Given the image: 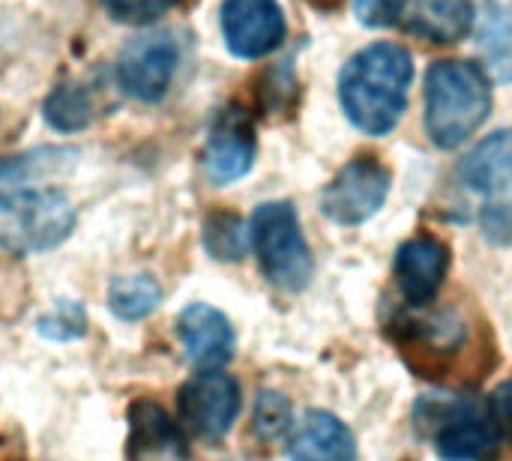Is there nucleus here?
<instances>
[{"instance_id": "423d86ee", "label": "nucleus", "mask_w": 512, "mask_h": 461, "mask_svg": "<svg viewBox=\"0 0 512 461\" xmlns=\"http://www.w3.org/2000/svg\"><path fill=\"white\" fill-rule=\"evenodd\" d=\"M393 336L414 369L429 372L426 378H447L468 348V324L459 312H432L429 306H411L393 321Z\"/></svg>"}, {"instance_id": "cd10ccee", "label": "nucleus", "mask_w": 512, "mask_h": 461, "mask_svg": "<svg viewBox=\"0 0 512 461\" xmlns=\"http://www.w3.org/2000/svg\"><path fill=\"white\" fill-rule=\"evenodd\" d=\"M489 411H492V420L498 426V432H504V438L512 444V378L504 381L492 399H489Z\"/></svg>"}, {"instance_id": "412c9836", "label": "nucleus", "mask_w": 512, "mask_h": 461, "mask_svg": "<svg viewBox=\"0 0 512 461\" xmlns=\"http://www.w3.org/2000/svg\"><path fill=\"white\" fill-rule=\"evenodd\" d=\"M42 117L57 132H78L93 120V96L81 84H60L48 93L42 105Z\"/></svg>"}, {"instance_id": "f03ea898", "label": "nucleus", "mask_w": 512, "mask_h": 461, "mask_svg": "<svg viewBox=\"0 0 512 461\" xmlns=\"http://www.w3.org/2000/svg\"><path fill=\"white\" fill-rule=\"evenodd\" d=\"M492 111V87L483 66L468 60H438L426 75L429 138L453 150L465 144Z\"/></svg>"}, {"instance_id": "dca6fc26", "label": "nucleus", "mask_w": 512, "mask_h": 461, "mask_svg": "<svg viewBox=\"0 0 512 461\" xmlns=\"http://www.w3.org/2000/svg\"><path fill=\"white\" fill-rule=\"evenodd\" d=\"M399 21L405 24L408 33L426 42L450 45L471 30L474 6L471 0H405Z\"/></svg>"}, {"instance_id": "b1692460", "label": "nucleus", "mask_w": 512, "mask_h": 461, "mask_svg": "<svg viewBox=\"0 0 512 461\" xmlns=\"http://www.w3.org/2000/svg\"><path fill=\"white\" fill-rule=\"evenodd\" d=\"M291 405L282 393L264 390L255 399V411H252V429L261 441H276L291 429Z\"/></svg>"}, {"instance_id": "f8f14e48", "label": "nucleus", "mask_w": 512, "mask_h": 461, "mask_svg": "<svg viewBox=\"0 0 512 461\" xmlns=\"http://www.w3.org/2000/svg\"><path fill=\"white\" fill-rule=\"evenodd\" d=\"M447 270H450V249L429 234L405 240L393 264L399 294L408 300V306H429L438 297Z\"/></svg>"}, {"instance_id": "1a4fd4ad", "label": "nucleus", "mask_w": 512, "mask_h": 461, "mask_svg": "<svg viewBox=\"0 0 512 461\" xmlns=\"http://www.w3.org/2000/svg\"><path fill=\"white\" fill-rule=\"evenodd\" d=\"M180 48L168 33H141L117 57V84L135 102H159L177 72Z\"/></svg>"}, {"instance_id": "20e7f679", "label": "nucleus", "mask_w": 512, "mask_h": 461, "mask_svg": "<svg viewBox=\"0 0 512 461\" xmlns=\"http://www.w3.org/2000/svg\"><path fill=\"white\" fill-rule=\"evenodd\" d=\"M417 426L432 438L447 461H489L498 453V426L492 411L471 396H441L417 402Z\"/></svg>"}, {"instance_id": "a878e982", "label": "nucleus", "mask_w": 512, "mask_h": 461, "mask_svg": "<svg viewBox=\"0 0 512 461\" xmlns=\"http://www.w3.org/2000/svg\"><path fill=\"white\" fill-rule=\"evenodd\" d=\"M483 237L495 246H512V195L504 201L483 204L480 210Z\"/></svg>"}, {"instance_id": "393cba45", "label": "nucleus", "mask_w": 512, "mask_h": 461, "mask_svg": "<svg viewBox=\"0 0 512 461\" xmlns=\"http://www.w3.org/2000/svg\"><path fill=\"white\" fill-rule=\"evenodd\" d=\"M105 6V12L114 21L123 24H150L156 18H162L168 9H174L180 0H99Z\"/></svg>"}, {"instance_id": "f3484780", "label": "nucleus", "mask_w": 512, "mask_h": 461, "mask_svg": "<svg viewBox=\"0 0 512 461\" xmlns=\"http://www.w3.org/2000/svg\"><path fill=\"white\" fill-rule=\"evenodd\" d=\"M288 453L291 461H357V441L339 417L309 411L294 429Z\"/></svg>"}, {"instance_id": "6ab92c4d", "label": "nucleus", "mask_w": 512, "mask_h": 461, "mask_svg": "<svg viewBox=\"0 0 512 461\" xmlns=\"http://www.w3.org/2000/svg\"><path fill=\"white\" fill-rule=\"evenodd\" d=\"M477 45L486 69L498 81H512V9L489 0L477 15Z\"/></svg>"}, {"instance_id": "0eeeda50", "label": "nucleus", "mask_w": 512, "mask_h": 461, "mask_svg": "<svg viewBox=\"0 0 512 461\" xmlns=\"http://www.w3.org/2000/svg\"><path fill=\"white\" fill-rule=\"evenodd\" d=\"M177 411L180 423L195 438L219 441L231 432L240 414V384L219 369L201 372L180 387Z\"/></svg>"}, {"instance_id": "a211bd4d", "label": "nucleus", "mask_w": 512, "mask_h": 461, "mask_svg": "<svg viewBox=\"0 0 512 461\" xmlns=\"http://www.w3.org/2000/svg\"><path fill=\"white\" fill-rule=\"evenodd\" d=\"M78 165L75 147H39L21 156L0 159V195L42 186L54 177L69 174Z\"/></svg>"}, {"instance_id": "9b49d317", "label": "nucleus", "mask_w": 512, "mask_h": 461, "mask_svg": "<svg viewBox=\"0 0 512 461\" xmlns=\"http://www.w3.org/2000/svg\"><path fill=\"white\" fill-rule=\"evenodd\" d=\"M252 162H255V129H252L249 114L234 105L222 111L210 129L204 168L216 186H228L240 180L243 174H249Z\"/></svg>"}, {"instance_id": "ddd939ff", "label": "nucleus", "mask_w": 512, "mask_h": 461, "mask_svg": "<svg viewBox=\"0 0 512 461\" xmlns=\"http://www.w3.org/2000/svg\"><path fill=\"white\" fill-rule=\"evenodd\" d=\"M126 456L129 461H189L183 429L153 399H135L126 414Z\"/></svg>"}, {"instance_id": "7ed1b4c3", "label": "nucleus", "mask_w": 512, "mask_h": 461, "mask_svg": "<svg viewBox=\"0 0 512 461\" xmlns=\"http://www.w3.org/2000/svg\"><path fill=\"white\" fill-rule=\"evenodd\" d=\"M75 228V207L57 186H33L0 195V249L39 255L57 249Z\"/></svg>"}, {"instance_id": "2eb2a0df", "label": "nucleus", "mask_w": 512, "mask_h": 461, "mask_svg": "<svg viewBox=\"0 0 512 461\" xmlns=\"http://www.w3.org/2000/svg\"><path fill=\"white\" fill-rule=\"evenodd\" d=\"M456 180L483 195V204L504 201L512 195V132H495L480 141L456 168Z\"/></svg>"}, {"instance_id": "4be33fe9", "label": "nucleus", "mask_w": 512, "mask_h": 461, "mask_svg": "<svg viewBox=\"0 0 512 461\" xmlns=\"http://www.w3.org/2000/svg\"><path fill=\"white\" fill-rule=\"evenodd\" d=\"M204 246L219 261H240L252 246L249 228L234 213H213L204 225Z\"/></svg>"}, {"instance_id": "f257e3e1", "label": "nucleus", "mask_w": 512, "mask_h": 461, "mask_svg": "<svg viewBox=\"0 0 512 461\" xmlns=\"http://www.w3.org/2000/svg\"><path fill=\"white\" fill-rule=\"evenodd\" d=\"M414 78L411 54L396 42L360 48L339 75V102L348 120L366 135H387L408 108Z\"/></svg>"}, {"instance_id": "bb28decb", "label": "nucleus", "mask_w": 512, "mask_h": 461, "mask_svg": "<svg viewBox=\"0 0 512 461\" xmlns=\"http://www.w3.org/2000/svg\"><path fill=\"white\" fill-rule=\"evenodd\" d=\"M402 3L405 0H357V15H360L363 24L384 27V24L399 21Z\"/></svg>"}, {"instance_id": "4468645a", "label": "nucleus", "mask_w": 512, "mask_h": 461, "mask_svg": "<svg viewBox=\"0 0 512 461\" xmlns=\"http://www.w3.org/2000/svg\"><path fill=\"white\" fill-rule=\"evenodd\" d=\"M177 339L183 345V354L189 363H195L201 372L222 369L234 357V327L225 318V312L192 303L177 315Z\"/></svg>"}, {"instance_id": "6e6552de", "label": "nucleus", "mask_w": 512, "mask_h": 461, "mask_svg": "<svg viewBox=\"0 0 512 461\" xmlns=\"http://www.w3.org/2000/svg\"><path fill=\"white\" fill-rule=\"evenodd\" d=\"M390 171L375 156L351 159L324 189L321 210L339 225H360L372 219L390 195Z\"/></svg>"}, {"instance_id": "9d476101", "label": "nucleus", "mask_w": 512, "mask_h": 461, "mask_svg": "<svg viewBox=\"0 0 512 461\" xmlns=\"http://www.w3.org/2000/svg\"><path fill=\"white\" fill-rule=\"evenodd\" d=\"M285 15L276 0H225L222 36L231 54L243 60L276 51L285 39Z\"/></svg>"}, {"instance_id": "5701e85b", "label": "nucleus", "mask_w": 512, "mask_h": 461, "mask_svg": "<svg viewBox=\"0 0 512 461\" xmlns=\"http://www.w3.org/2000/svg\"><path fill=\"white\" fill-rule=\"evenodd\" d=\"M36 333L48 342H78L87 333L84 306L75 300H60L48 315L36 321Z\"/></svg>"}, {"instance_id": "39448f33", "label": "nucleus", "mask_w": 512, "mask_h": 461, "mask_svg": "<svg viewBox=\"0 0 512 461\" xmlns=\"http://www.w3.org/2000/svg\"><path fill=\"white\" fill-rule=\"evenodd\" d=\"M249 237H252V249L258 255L261 273L267 276L270 285L294 294L312 282L315 261L300 231L297 213L288 201L261 204L252 213Z\"/></svg>"}, {"instance_id": "aec40b11", "label": "nucleus", "mask_w": 512, "mask_h": 461, "mask_svg": "<svg viewBox=\"0 0 512 461\" xmlns=\"http://www.w3.org/2000/svg\"><path fill=\"white\" fill-rule=\"evenodd\" d=\"M162 303V288L150 273H132V276H117L108 285V309L114 318L135 324L150 318Z\"/></svg>"}]
</instances>
